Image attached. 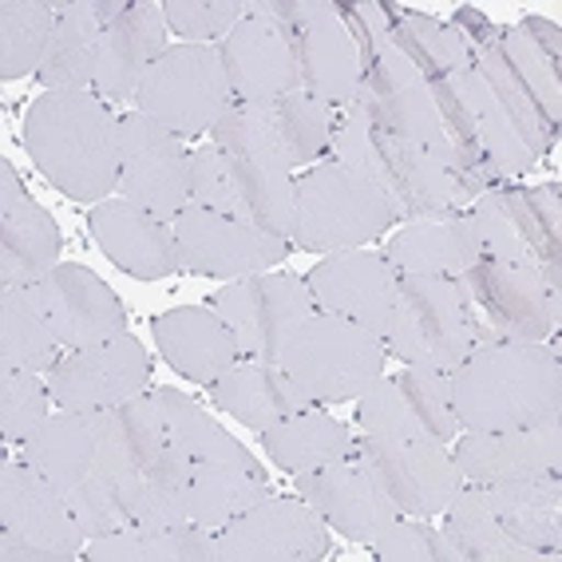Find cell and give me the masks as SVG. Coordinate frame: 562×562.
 <instances>
[{
    "label": "cell",
    "mask_w": 562,
    "mask_h": 562,
    "mask_svg": "<svg viewBox=\"0 0 562 562\" xmlns=\"http://www.w3.org/2000/svg\"><path fill=\"white\" fill-rule=\"evenodd\" d=\"M392 381H396L404 404H408V412L416 416V424L424 428L428 440L448 443L460 436V424H456V412H452V389H448V372L404 364V372L392 376Z\"/></svg>",
    "instance_id": "obj_45"
},
{
    "label": "cell",
    "mask_w": 562,
    "mask_h": 562,
    "mask_svg": "<svg viewBox=\"0 0 562 562\" xmlns=\"http://www.w3.org/2000/svg\"><path fill=\"white\" fill-rule=\"evenodd\" d=\"M372 554L384 562H460L452 539L436 531V527H428V522H420L416 515L392 519L372 542Z\"/></svg>",
    "instance_id": "obj_48"
},
{
    "label": "cell",
    "mask_w": 562,
    "mask_h": 562,
    "mask_svg": "<svg viewBox=\"0 0 562 562\" xmlns=\"http://www.w3.org/2000/svg\"><path fill=\"white\" fill-rule=\"evenodd\" d=\"M191 206L214 214H231L246 222V206L238 194V175H234L231 151H222L218 143H206L191 151Z\"/></svg>",
    "instance_id": "obj_47"
},
{
    "label": "cell",
    "mask_w": 562,
    "mask_h": 562,
    "mask_svg": "<svg viewBox=\"0 0 562 562\" xmlns=\"http://www.w3.org/2000/svg\"><path fill=\"white\" fill-rule=\"evenodd\" d=\"M297 499L310 503L325 519V527L364 547H372L392 519H401V507L392 503L384 483L361 456L317 468V472H297Z\"/></svg>",
    "instance_id": "obj_17"
},
{
    "label": "cell",
    "mask_w": 562,
    "mask_h": 562,
    "mask_svg": "<svg viewBox=\"0 0 562 562\" xmlns=\"http://www.w3.org/2000/svg\"><path fill=\"white\" fill-rule=\"evenodd\" d=\"M495 52L503 56L519 88L531 95L539 115L559 131L562 120V36L559 24L531 16V21L515 24V29L495 36Z\"/></svg>",
    "instance_id": "obj_32"
},
{
    "label": "cell",
    "mask_w": 562,
    "mask_h": 562,
    "mask_svg": "<svg viewBox=\"0 0 562 562\" xmlns=\"http://www.w3.org/2000/svg\"><path fill=\"white\" fill-rule=\"evenodd\" d=\"M162 443H167V432H162L155 392H147V396L139 392V396L100 412V452H95L88 475L127 495L131 483L139 480L155 456L162 452Z\"/></svg>",
    "instance_id": "obj_28"
},
{
    "label": "cell",
    "mask_w": 562,
    "mask_h": 562,
    "mask_svg": "<svg viewBox=\"0 0 562 562\" xmlns=\"http://www.w3.org/2000/svg\"><path fill=\"white\" fill-rule=\"evenodd\" d=\"M191 468L194 463L175 443H162L151 468L127 487L131 527L171 531V527L191 522Z\"/></svg>",
    "instance_id": "obj_39"
},
{
    "label": "cell",
    "mask_w": 562,
    "mask_h": 562,
    "mask_svg": "<svg viewBox=\"0 0 562 562\" xmlns=\"http://www.w3.org/2000/svg\"><path fill=\"white\" fill-rule=\"evenodd\" d=\"M52 29H56V4L48 0H4L0 4V76L24 80L41 71L48 56Z\"/></svg>",
    "instance_id": "obj_43"
},
{
    "label": "cell",
    "mask_w": 562,
    "mask_h": 562,
    "mask_svg": "<svg viewBox=\"0 0 562 562\" xmlns=\"http://www.w3.org/2000/svg\"><path fill=\"white\" fill-rule=\"evenodd\" d=\"M357 456L369 463L376 480L384 483V492L401 507V515H416V519H432L443 515V507L456 499L463 487V475L456 460L443 452V443L428 440H357Z\"/></svg>",
    "instance_id": "obj_16"
},
{
    "label": "cell",
    "mask_w": 562,
    "mask_h": 562,
    "mask_svg": "<svg viewBox=\"0 0 562 562\" xmlns=\"http://www.w3.org/2000/svg\"><path fill=\"white\" fill-rule=\"evenodd\" d=\"M559 187H487L475 194L472 222L480 231L483 258L512 261V266H535L559 254Z\"/></svg>",
    "instance_id": "obj_11"
},
{
    "label": "cell",
    "mask_w": 562,
    "mask_h": 562,
    "mask_svg": "<svg viewBox=\"0 0 562 562\" xmlns=\"http://www.w3.org/2000/svg\"><path fill=\"white\" fill-rule=\"evenodd\" d=\"M503 535L535 554L562 551V480L559 472L535 480H503L483 487Z\"/></svg>",
    "instance_id": "obj_31"
},
{
    "label": "cell",
    "mask_w": 562,
    "mask_h": 562,
    "mask_svg": "<svg viewBox=\"0 0 562 562\" xmlns=\"http://www.w3.org/2000/svg\"><path fill=\"white\" fill-rule=\"evenodd\" d=\"M155 404H159L167 443H175L191 463L250 460V448L241 440H234L211 412L202 408V404H194L191 396H182L179 389H155Z\"/></svg>",
    "instance_id": "obj_41"
},
{
    "label": "cell",
    "mask_w": 562,
    "mask_h": 562,
    "mask_svg": "<svg viewBox=\"0 0 562 562\" xmlns=\"http://www.w3.org/2000/svg\"><path fill=\"white\" fill-rule=\"evenodd\" d=\"M357 401H361L357 420H361L364 436H372V440H420L424 436V428L408 412L396 381H384L381 376V381L372 384V389H364Z\"/></svg>",
    "instance_id": "obj_50"
},
{
    "label": "cell",
    "mask_w": 562,
    "mask_h": 562,
    "mask_svg": "<svg viewBox=\"0 0 562 562\" xmlns=\"http://www.w3.org/2000/svg\"><path fill=\"white\" fill-rule=\"evenodd\" d=\"M293 48H297L305 95L329 108H349L361 88V52L352 41V29L345 24V12L322 0L310 21L293 29Z\"/></svg>",
    "instance_id": "obj_24"
},
{
    "label": "cell",
    "mask_w": 562,
    "mask_h": 562,
    "mask_svg": "<svg viewBox=\"0 0 562 562\" xmlns=\"http://www.w3.org/2000/svg\"><path fill=\"white\" fill-rule=\"evenodd\" d=\"M167 52V16L159 4H127L115 21L103 29L100 68H95V91L103 103H135L143 76L155 68Z\"/></svg>",
    "instance_id": "obj_26"
},
{
    "label": "cell",
    "mask_w": 562,
    "mask_h": 562,
    "mask_svg": "<svg viewBox=\"0 0 562 562\" xmlns=\"http://www.w3.org/2000/svg\"><path fill=\"white\" fill-rule=\"evenodd\" d=\"M270 475L254 460H206L191 468V522L222 531L231 519L270 499Z\"/></svg>",
    "instance_id": "obj_37"
},
{
    "label": "cell",
    "mask_w": 562,
    "mask_h": 562,
    "mask_svg": "<svg viewBox=\"0 0 562 562\" xmlns=\"http://www.w3.org/2000/svg\"><path fill=\"white\" fill-rule=\"evenodd\" d=\"M175 250H179V270L202 273V278H254L270 273L290 254V241L258 231L250 222L214 214L202 206H187L175 218Z\"/></svg>",
    "instance_id": "obj_13"
},
{
    "label": "cell",
    "mask_w": 562,
    "mask_h": 562,
    "mask_svg": "<svg viewBox=\"0 0 562 562\" xmlns=\"http://www.w3.org/2000/svg\"><path fill=\"white\" fill-rule=\"evenodd\" d=\"M384 258L396 273H432V278H460L483 261V241L475 231L472 211H452L440 218L408 222L392 234Z\"/></svg>",
    "instance_id": "obj_29"
},
{
    "label": "cell",
    "mask_w": 562,
    "mask_h": 562,
    "mask_svg": "<svg viewBox=\"0 0 562 562\" xmlns=\"http://www.w3.org/2000/svg\"><path fill=\"white\" fill-rule=\"evenodd\" d=\"M120 191L159 222L191 206V151L179 135L143 115L120 120Z\"/></svg>",
    "instance_id": "obj_12"
},
{
    "label": "cell",
    "mask_w": 562,
    "mask_h": 562,
    "mask_svg": "<svg viewBox=\"0 0 562 562\" xmlns=\"http://www.w3.org/2000/svg\"><path fill=\"white\" fill-rule=\"evenodd\" d=\"M222 68L234 103H278L302 88L293 32L266 16H241L222 41Z\"/></svg>",
    "instance_id": "obj_19"
},
{
    "label": "cell",
    "mask_w": 562,
    "mask_h": 562,
    "mask_svg": "<svg viewBox=\"0 0 562 562\" xmlns=\"http://www.w3.org/2000/svg\"><path fill=\"white\" fill-rule=\"evenodd\" d=\"M261 448L278 463L281 472H317L329 463H341L357 456V440H352L349 424L325 412H293L285 420L261 432Z\"/></svg>",
    "instance_id": "obj_36"
},
{
    "label": "cell",
    "mask_w": 562,
    "mask_h": 562,
    "mask_svg": "<svg viewBox=\"0 0 562 562\" xmlns=\"http://www.w3.org/2000/svg\"><path fill=\"white\" fill-rule=\"evenodd\" d=\"M0 531L52 547L68 559H76L88 539L71 515L68 495L29 463H4L0 472Z\"/></svg>",
    "instance_id": "obj_25"
},
{
    "label": "cell",
    "mask_w": 562,
    "mask_h": 562,
    "mask_svg": "<svg viewBox=\"0 0 562 562\" xmlns=\"http://www.w3.org/2000/svg\"><path fill=\"white\" fill-rule=\"evenodd\" d=\"M463 108L472 115L475 139L492 179H519L551 151L554 127L539 115L531 95L519 88L495 44L472 48V68L452 76Z\"/></svg>",
    "instance_id": "obj_3"
},
{
    "label": "cell",
    "mask_w": 562,
    "mask_h": 562,
    "mask_svg": "<svg viewBox=\"0 0 562 562\" xmlns=\"http://www.w3.org/2000/svg\"><path fill=\"white\" fill-rule=\"evenodd\" d=\"M60 333L41 302L36 281L0 293V369L48 372L60 361Z\"/></svg>",
    "instance_id": "obj_38"
},
{
    "label": "cell",
    "mask_w": 562,
    "mask_h": 562,
    "mask_svg": "<svg viewBox=\"0 0 562 562\" xmlns=\"http://www.w3.org/2000/svg\"><path fill=\"white\" fill-rule=\"evenodd\" d=\"M41 302L48 310L52 325L60 333L64 349H88V345H103L111 337L127 333V310L111 293L108 281H100L88 266L64 261L52 273L36 281Z\"/></svg>",
    "instance_id": "obj_21"
},
{
    "label": "cell",
    "mask_w": 562,
    "mask_h": 562,
    "mask_svg": "<svg viewBox=\"0 0 562 562\" xmlns=\"http://www.w3.org/2000/svg\"><path fill=\"white\" fill-rule=\"evenodd\" d=\"M468 483L535 480L562 472V420L542 428H507V432H463L452 452Z\"/></svg>",
    "instance_id": "obj_23"
},
{
    "label": "cell",
    "mask_w": 562,
    "mask_h": 562,
    "mask_svg": "<svg viewBox=\"0 0 562 562\" xmlns=\"http://www.w3.org/2000/svg\"><path fill=\"white\" fill-rule=\"evenodd\" d=\"M0 559L4 562H68V554L41 547V542H29L12 531H0Z\"/></svg>",
    "instance_id": "obj_53"
},
{
    "label": "cell",
    "mask_w": 562,
    "mask_h": 562,
    "mask_svg": "<svg viewBox=\"0 0 562 562\" xmlns=\"http://www.w3.org/2000/svg\"><path fill=\"white\" fill-rule=\"evenodd\" d=\"M68 507L71 515H76V522H80V531L88 535V539H95V535H108V531H120V527H127V495L120 492V487H111V483L95 480V475H88V480H80L76 487L68 492Z\"/></svg>",
    "instance_id": "obj_51"
},
{
    "label": "cell",
    "mask_w": 562,
    "mask_h": 562,
    "mask_svg": "<svg viewBox=\"0 0 562 562\" xmlns=\"http://www.w3.org/2000/svg\"><path fill=\"white\" fill-rule=\"evenodd\" d=\"M234 103L231 80L218 48L211 44H175L143 76L135 108L143 120L159 123L179 139L211 131Z\"/></svg>",
    "instance_id": "obj_8"
},
{
    "label": "cell",
    "mask_w": 562,
    "mask_h": 562,
    "mask_svg": "<svg viewBox=\"0 0 562 562\" xmlns=\"http://www.w3.org/2000/svg\"><path fill=\"white\" fill-rule=\"evenodd\" d=\"M103 24L91 9V0H64L56 4V29H52L48 56L41 64L44 91H88L100 68Z\"/></svg>",
    "instance_id": "obj_35"
},
{
    "label": "cell",
    "mask_w": 562,
    "mask_h": 562,
    "mask_svg": "<svg viewBox=\"0 0 562 562\" xmlns=\"http://www.w3.org/2000/svg\"><path fill=\"white\" fill-rule=\"evenodd\" d=\"M384 349L416 369L452 372L475 349L456 281L432 273H401Z\"/></svg>",
    "instance_id": "obj_9"
},
{
    "label": "cell",
    "mask_w": 562,
    "mask_h": 562,
    "mask_svg": "<svg viewBox=\"0 0 562 562\" xmlns=\"http://www.w3.org/2000/svg\"><path fill=\"white\" fill-rule=\"evenodd\" d=\"M313 305L322 313H341L349 322L364 325L384 341L396 310V290H401V273L384 254L372 250H341L313 266L305 278Z\"/></svg>",
    "instance_id": "obj_18"
},
{
    "label": "cell",
    "mask_w": 562,
    "mask_h": 562,
    "mask_svg": "<svg viewBox=\"0 0 562 562\" xmlns=\"http://www.w3.org/2000/svg\"><path fill=\"white\" fill-rule=\"evenodd\" d=\"M396 218L389 194L341 162L310 167L293 182V246L302 250H357Z\"/></svg>",
    "instance_id": "obj_4"
},
{
    "label": "cell",
    "mask_w": 562,
    "mask_h": 562,
    "mask_svg": "<svg viewBox=\"0 0 562 562\" xmlns=\"http://www.w3.org/2000/svg\"><path fill=\"white\" fill-rule=\"evenodd\" d=\"M151 381V357L131 333L103 345L71 349L48 369V392L60 408L103 412L139 396Z\"/></svg>",
    "instance_id": "obj_14"
},
{
    "label": "cell",
    "mask_w": 562,
    "mask_h": 562,
    "mask_svg": "<svg viewBox=\"0 0 562 562\" xmlns=\"http://www.w3.org/2000/svg\"><path fill=\"white\" fill-rule=\"evenodd\" d=\"M329 554L325 519L305 499H261L218 531V562H317Z\"/></svg>",
    "instance_id": "obj_15"
},
{
    "label": "cell",
    "mask_w": 562,
    "mask_h": 562,
    "mask_svg": "<svg viewBox=\"0 0 562 562\" xmlns=\"http://www.w3.org/2000/svg\"><path fill=\"white\" fill-rule=\"evenodd\" d=\"M384 357H389L384 341L364 325L341 313H313L290 341L278 369L310 396V404H341L357 401L364 389L381 381Z\"/></svg>",
    "instance_id": "obj_6"
},
{
    "label": "cell",
    "mask_w": 562,
    "mask_h": 562,
    "mask_svg": "<svg viewBox=\"0 0 562 562\" xmlns=\"http://www.w3.org/2000/svg\"><path fill=\"white\" fill-rule=\"evenodd\" d=\"M443 535L452 539L460 562H531L539 559L535 551L512 542L495 522L483 483H468L456 492V499L443 507Z\"/></svg>",
    "instance_id": "obj_40"
},
{
    "label": "cell",
    "mask_w": 562,
    "mask_h": 562,
    "mask_svg": "<svg viewBox=\"0 0 562 562\" xmlns=\"http://www.w3.org/2000/svg\"><path fill=\"white\" fill-rule=\"evenodd\" d=\"M60 266V226L29 199L12 162H0V285H32Z\"/></svg>",
    "instance_id": "obj_22"
},
{
    "label": "cell",
    "mask_w": 562,
    "mask_h": 562,
    "mask_svg": "<svg viewBox=\"0 0 562 562\" xmlns=\"http://www.w3.org/2000/svg\"><path fill=\"white\" fill-rule=\"evenodd\" d=\"M389 36L428 83L452 80L463 68H472V44L463 41V32L424 12H401L396 21H389Z\"/></svg>",
    "instance_id": "obj_42"
},
{
    "label": "cell",
    "mask_w": 562,
    "mask_h": 562,
    "mask_svg": "<svg viewBox=\"0 0 562 562\" xmlns=\"http://www.w3.org/2000/svg\"><path fill=\"white\" fill-rule=\"evenodd\" d=\"M372 182L392 199L401 218H440V214L468 211L472 191L463 179L436 162L432 155L408 139H396L376 123V175Z\"/></svg>",
    "instance_id": "obj_20"
},
{
    "label": "cell",
    "mask_w": 562,
    "mask_h": 562,
    "mask_svg": "<svg viewBox=\"0 0 562 562\" xmlns=\"http://www.w3.org/2000/svg\"><path fill=\"white\" fill-rule=\"evenodd\" d=\"M24 147L71 202H100L120 187V120L95 91H41L24 115Z\"/></svg>",
    "instance_id": "obj_2"
},
{
    "label": "cell",
    "mask_w": 562,
    "mask_h": 562,
    "mask_svg": "<svg viewBox=\"0 0 562 562\" xmlns=\"http://www.w3.org/2000/svg\"><path fill=\"white\" fill-rule=\"evenodd\" d=\"M234 175H238V194L246 206V222L273 238L293 241V179L273 162L250 159V155H231Z\"/></svg>",
    "instance_id": "obj_44"
},
{
    "label": "cell",
    "mask_w": 562,
    "mask_h": 562,
    "mask_svg": "<svg viewBox=\"0 0 562 562\" xmlns=\"http://www.w3.org/2000/svg\"><path fill=\"white\" fill-rule=\"evenodd\" d=\"M211 396L226 416H234V420L254 428V432H266V428H273V424L293 416V412L310 408V396L278 364L258 361L231 364L211 384Z\"/></svg>",
    "instance_id": "obj_33"
},
{
    "label": "cell",
    "mask_w": 562,
    "mask_h": 562,
    "mask_svg": "<svg viewBox=\"0 0 562 562\" xmlns=\"http://www.w3.org/2000/svg\"><path fill=\"white\" fill-rule=\"evenodd\" d=\"M52 408L48 381H41L36 372L21 369H0V440L4 443H24Z\"/></svg>",
    "instance_id": "obj_46"
},
{
    "label": "cell",
    "mask_w": 562,
    "mask_h": 562,
    "mask_svg": "<svg viewBox=\"0 0 562 562\" xmlns=\"http://www.w3.org/2000/svg\"><path fill=\"white\" fill-rule=\"evenodd\" d=\"M452 281L475 345L547 341L559 333L562 302L547 290V281L535 266L483 258Z\"/></svg>",
    "instance_id": "obj_5"
},
{
    "label": "cell",
    "mask_w": 562,
    "mask_h": 562,
    "mask_svg": "<svg viewBox=\"0 0 562 562\" xmlns=\"http://www.w3.org/2000/svg\"><path fill=\"white\" fill-rule=\"evenodd\" d=\"M460 432H507L562 420V364L542 341L475 345L452 372Z\"/></svg>",
    "instance_id": "obj_1"
},
{
    "label": "cell",
    "mask_w": 562,
    "mask_h": 562,
    "mask_svg": "<svg viewBox=\"0 0 562 562\" xmlns=\"http://www.w3.org/2000/svg\"><path fill=\"white\" fill-rule=\"evenodd\" d=\"M162 16H167V29L182 36V44H211L246 16V4L238 0H167Z\"/></svg>",
    "instance_id": "obj_49"
},
{
    "label": "cell",
    "mask_w": 562,
    "mask_h": 562,
    "mask_svg": "<svg viewBox=\"0 0 562 562\" xmlns=\"http://www.w3.org/2000/svg\"><path fill=\"white\" fill-rule=\"evenodd\" d=\"M151 333L162 361L191 384H214L231 364H238L231 329L206 305H179V310L162 313L151 322Z\"/></svg>",
    "instance_id": "obj_30"
},
{
    "label": "cell",
    "mask_w": 562,
    "mask_h": 562,
    "mask_svg": "<svg viewBox=\"0 0 562 562\" xmlns=\"http://www.w3.org/2000/svg\"><path fill=\"white\" fill-rule=\"evenodd\" d=\"M333 123H337V108L313 100L305 91H293L278 103H231L211 135L222 151L250 155L281 171H293L329 151Z\"/></svg>",
    "instance_id": "obj_7"
},
{
    "label": "cell",
    "mask_w": 562,
    "mask_h": 562,
    "mask_svg": "<svg viewBox=\"0 0 562 562\" xmlns=\"http://www.w3.org/2000/svg\"><path fill=\"white\" fill-rule=\"evenodd\" d=\"M21 448L24 463L68 495L76 483L88 480L95 452H100V412L60 408V416H48Z\"/></svg>",
    "instance_id": "obj_34"
},
{
    "label": "cell",
    "mask_w": 562,
    "mask_h": 562,
    "mask_svg": "<svg viewBox=\"0 0 562 562\" xmlns=\"http://www.w3.org/2000/svg\"><path fill=\"white\" fill-rule=\"evenodd\" d=\"M211 310L231 329L241 361L281 364L297 329L313 317V297L293 273H254L214 293Z\"/></svg>",
    "instance_id": "obj_10"
},
{
    "label": "cell",
    "mask_w": 562,
    "mask_h": 562,
    "mask_svg": "<svg viewBox=\"0 0 562 562\" xmlns=\"http://www.w3.org/2000/svg\"><path fill=\"white\" fill-rule=\"evenodd\" d=\"M91 238L108 254L123 273L139 281L171 278L179 270V250H175V234L162 226L155 214L139 211L127 199L100 202L88 218Z\"/></svg>",
    "instance_id": "obj_27"
},
{
    "label": "cell",
    "mask_w": 562,
    "mask_h": 562,
    "mask_svg": "<svg viewBox=\"0 0 562 562\" xmlns=\"http://www.w3.org/2000/svg\"><path fill=\"white\" fill-rule=\"evenodd\" d=\"M91 562H147V527H120V531L95 535L88 542Z\"/></svg>",
    "instance_id": "obj_52"
}]
</instances>
